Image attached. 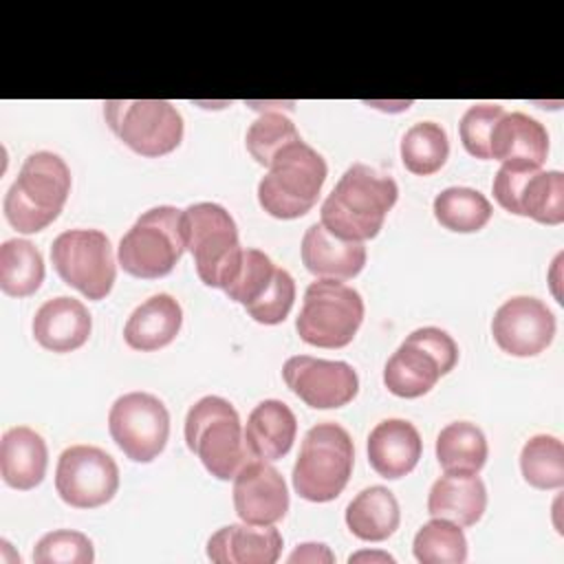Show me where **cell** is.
<instances>
[{"instance_id": "obj_21", "label": "cell", "mask_w": 564, "mask_h": 564, "mask_svg": "<svg viewBox=\"0 0 564 564\" xmlns=\"http://www.w3.org/2000/svg\"><path fill=\"white\" fill-rule=\"evenodd\" d=\"M368 463L388 480L408 476L423 452L419 430L405 419H386L377 423L368 436Z\"/></svg>"}, {"instance_id": "obj_28", "label": "cell", "mask_w": 564, "mask_h": 564, "mask_svg": "<svg viewBox=\"0 0 564 564\" xmlns=\"http://www.w3.org/2000/svg\"><path fill=\"white\" fill-rule=\"evenodd\" d=\"M487 454L482 430L469 421H454L436 436V458L443 471L478 474L487 463Z\"/></svg>"}, {"instance_id": "obj_14", "label": "cell", "mask_w": 564, "mask_h": 564, "mask_svg": "<svg viewBox=\"0 0 564 564\" xmlns=\"http://www.w3.org/2000/svg\"><path fill=\"white\" fill-rule=\"evenodd\" d=\"M55 489L75 509L101 507L119 489V467L101 447L70 445L57 458Z\"/></svg>"}, {"instance_id": "obj_18", "label": "cell", "mask_w": 564, "mask_h": 564, "mask_svg": "<svg viewBox=\"0 0 564 564\" xmlns=\"http://www.w3.org/2000/svg\"><path fill=\"white\" fill-rule=\"evenodd\" d=\"M282 535L273 524H227L209 535L207 557L216 564H273Z\"/></svg>"}, {"instance_id": "obj_33", "label": "cell", "mask_w": 564, "mask_h": 564, "mask_svg": "<svg viewBox=\"0 0 564 564\" xmlns=\"http://www.w3.org/2000/svg\"><path fill=\"white\" fill-rule=\"evenodd\" d=\"M412 553L421 564H463L467 560V538L463 527L432 518L416 531Z\"/></svg>"}, {"instance_id": "obj_3", "label": "cell", "mask_w": 564, "mask_h": 564, "mask_svg": "<svg viewBox=\"0 0 564 564\" xmlns=\"http://www.w3.org/2000/svg\"><path fill=\"white\" fill-rule=\"evenodd\" d=\"M326 174L322 154L302 139L293 141L271 159L269 172L258 183V203L273 218H300L317 203Z\"/></svg>"}, {"instance_id": "obj_24", "label": "cell", "mask_w": 564, "mask_h": 564, "mask_svg": "<svg viewBox=\"0 0 564 564\" xmlns=\"http://www.w3.org/2000/svg\"><path fill=\"white\" fill-rule=\"evenodd\" d=\"M297 434L293 410L280 399L260 401L245 425V443L251 458L278 460L289 454Z\"/></svg>"}, {"instance_id": "obj_6", "label": "cell", "mask_w": 564, "mask_h": 564, "mask_svg": "<svg viewBox=\"0 0 564 564\" xmlns=\"http://www.w3.org/2000/svg\"><path fill=\"white\" fill-rule=\"evenodd\" d=\"M183 251V209L159 205L143 212L123 234L117 260L132 278L159 280L176 267Z\"/></svg>"}, {"instance_id": "obj_39", "label": "cell", "mask_w": 564, "mask_h": 564, "mask_svg": "<svg viewBox=\"0 0 564 564\" xmlns=\"http://www.w3.org/2000/svg\"><path fill=\"white\" fill-rule=\"evenodd\" d=\"M289 562H335V555L328 551L326 544L306 542V544H300L289 555Z\"/></svg>"}, {"instance_id": "obj_5", "label": "cell", "mask_w": 564, "mask_h": 564, "mask_svg": "<svg viewBox=\"0 0 564 564\" xmlns=\"http://www.w3.org/2000/svg\"><path fill=\"white\" fill-rule=\"evenodd\" d=\"M355 447L350 434L337 423L313 425L293 465V489L308 502L335 500L350 480Z\"/></svg>"}, {"instance_id": "obj_34", "label": "cell", "mask_w": 564, "mask_h": 564, "mask_svg": "<svg viewBox=\"0 0 564 564\" xmlns=\"http://www.w3.org/2000/svg\"><path fill=\"white\" fill-rule=\"evenodd\" d=\"M275 271L278 267L271 262V258L264 251L242 247L238 262L234 264L231 273L223 284V291L229 295V300L247 308L256 300H260V295L269 289Z\"/></svg>"}, {"instance_id": "obj_38", "label": "cell", "mask_w": 564, "mask_h": 564, "mask_svg": "<svg viewBox=\"0 0 564 564\" xmlns=\"http://www.w3.org/2000/svg\"><path fill=\"white\" fill-rule=\"evenodd\" d=\"M293 300H295V282H293V278L286 269L278 267V271L273 275V282L260 295V300H256L251 306H247V313L258 324L275 326V324H282L286 319V315L291 313Z\"/></svg>"}, {"instance_id": "obj_1", "label": "cell", "mask_w": 564, "mask_h": 564, "mask_svg": "<svg viewBox=\"0 0 564 564\" xmlns=\"http://www.w3.org/2000/svg\"><path fill=\"white\" fill-rule=\"evenodd\" d=\"M397 198L399 187L392 176L352 163L322 203V225L344 240H370L381 231Z\"/></svg>"}, {"instance_id": "obj_8", "label": "cell", "mask_w": 564, "mask_h": 564, "mask_svg": "<svg viewBox=\"0 0 564 564\" xmlns=\"http://www.w3.org/2000/svg\"><path fill=\"white\" fill-rule=\"evenodd\" d=\"M361 322L364 300L359 291L339 280L317 278L304 291L295 330L311 346L344 348L352 341Z\"/></svg>"}, {"instance_id": "obj_10", "label": "cell", "mask_w": 564, "mask_h": 564, "mask_svg": "<svg viewBox=\"0 0 564 564\" xmlns=\"http://www.w3.org/2000/svg\"><path fill=\"white\" fill-rule=\"evenodd\" d=\"M104 115L119 141L148 159L170 154L183 139V117L163 99H110Z\"/></svg>"}, {"instance_id": "obj_16", "label": "cell", "mask_w": 564, "mask_h": 564, "mask_svg": "<svg viewBox=\"0 0 564 564\" xmlns=\"http://www.w3.org/2000/svg\"><path fill=\"white\" fill-rule=\"evenodd\" d=\"M491 335L502 352L535 357L555 337V315L542 300L516 295L498 306L491 319Z\"/></svg>"}, {"instance_id": "obj_36", "label": "cell", "mask_w": 564, "mask_h": 564, "mask_svg": "<svg viewBox=\"0 0 564 564\" xmlns=\"http://www.w3.org/2000/svg\"><path fill=\"white\" fill-rule=\"evenodd\" d=\"M95 549L88 535L73 529H57L42 535L33 549L35 564H90Z\"/></svg>"}, {"instance_id": "obj_22", "label": "cell", "mask_w": 564, "mask_h": 564, "mask_svg": "<svg viewBox=\"0 0 564 564\" xmlns=\"http://www.w3.org/2000/svg\"><path fill=\"white\" fill-rule=\"evenodd\" d=\"M487 509V489L478 474L445 471L430 487L427 513L458 527H474Z\"/></svg>"}, {"instance_id": "obj_9", "label": "cell", "mask_w": 564, "mask_h": 564, "mask_svg": "<svg viewBox=\"0 0 564 564\" xmlns=\"http://www.w3.org/2000/svg\"><path fill=\"white\" fill-rule=\"evenodd\" d=\"M183 234L198 278L207 286L223 289L242 251L231 214L218 203L189 205L183 209Z\"/></svg>"}, {"instance_id": "obj_2", "label": "cell", "mask_w": 564, "mask_h": 564, "mask_svg": "<svg viewBox=\"0 0 564 564\" xmlns=\"http://www.w3.org/2000/svg\"><path fill=\"white\" fill-rule=\"evenodd\" d=\"M68 194L70 170L64 159L46 150L33 152L4 194V218L20 234H37L59 216Z\"/></svg>"}, {"instance_id": "obj_17", "label": "cell", "mask_w": 564, "mask_h": 564, "mask_svg": "<svg viewBox=\"0 0 564 564\" xmlns=\"http://www.w3.org/2000/svg\"><path fill=\"white\" fill-rule=\"evenodd\" d=\"M234 509L242 522L275 524L289 511V489L269 460L251 458L234 476Z\"/></svg>"}, {"instance_id": "obj_13", "label": "cell", "mask_w": 564, "mask_h": 564, "mask_svg": "<svg viewBox=\"0 0 564 564\" xmlns=\"http://www.w3.org/2000/svg\"><path fill=\"white\" fill-rule=\"evenodd\" d=\"M108 432L130 460L152 463L165 449L170 412L150 392H128L110 405Z\"/></svg>"}, {"instance_id": "obj_15", "label": "cell", "mask_w": 564, "mask_h": 564, "mask_svg": "<svg viewBox=\"0 0 564 564\" xmlns=\"http://www.w3.org/2000/svg\"><path fill=\"white\" fill-rule=\"evenodd\" d=\"M286 388L315 410L348 405L359 392V377L346 361H330L311 355L289 357L282 366Z\"/></svg>"}, {"instance_id": "obj_32", "label": "cell", "mask_w": 564, "mask_h": 564, "mask_svg": "<svg viewBox=\"0 0 564 564\" xmlns=\"http://www.w3.org/2000/svg\"><path fill=\"white\" fill-rule=\"evenodd\" d=\"M520 471L535 489H560L564 485V445L557 436L535 434L520 452Z\"/></svg>"}, {"instance_id": "obj_35", "label": "cell", "mask_w": 564, "mask_h": 564, "mask_svg": "<svg viewBox=\"0 0 564 564\" xmlns=\"http://www.w3.org/2000/svg\"><path fill=\"white\" fill-rule=\"evenodd\" d=\"M300 141V132L295 123L282 112H264L260 115L247 130L245 145L247 152L256 159V163L269 167L271 159L289 143Z\"/></svg>"}, {"instance_id": "obj_25", "label": "cell", "mask_w": 564, "mask_h": 564, "mask_svg": "<svg viewBox=\"0 0 564 564\" xmlns=\"http://www.w3.org/2000/svg\"><path fill=\"white\" fill-rule=\"evenodd\" d=\"M181 304L167 293H156L130 313L123 326V339L132 350L152 352L172 344L181 330Z\"/></svg>"}, {"instance_id": "obj_40", "label": "cell", "mask_w": 564, "mask_h": 564, "mask_svg": "<svg viewBox=\"0 0 564 564\" xmlns=\"http://www.w3.org/2000/svg\"><path fill=\"white\" fill-rule=\"evenodd\" d=\"M359 560H379V562H394L392 555L388 553H370V551H361V553H355L348 557V562H359Z\"/></svg>"}, {"instance_id": "obj_12", "label": "cell", "mask_w": 564, "mask_h": 564, "mask_svg": "<svg viewBox=\"0 0 564 564\" xmlns=\"http://www.w3.org/2000/svg\"><path fill=\"white\" fill-rule=\"evenodd\" d=\"M51 260L64 284L84 297L104 300L115 284L117 264L108 236L99 229H68L51 245Z\"/></svg>"}, {"instance_id": "obj_7", "label": "cell", "mask_w": 564, "mask_h": 564, "mask_svg": "<svg viewBox=\"0 0 564 564\" xmlns=\"http://www.w3.org/2000/svg\"><path fill=\"white\" fill-rule=\"evenodd\" d=\"M458 346L449 333L436 326L412 330L383 368L386 388L401 399L427 394L436 381L454 370Z\"/></svg>"}, {"instance_id": "obj_30", "label": "cell", "mask_w": 564, "mask_h": 564, "mask_svg": "<svg viewBox=\"0 0 564 564\" xmlns=\"http://www.w3.org/2000/svg\"><path fill=\"white\" fill-rule=\"evenodd\" d=\"M491 203L471 187H447L434 198V218L449 231L474 234L491 218Z\"/></svg>"}, {"instance_id": "obj_29", "label": "cell", "mask_w": 564, "mask_h": 564, "mask_svg": "<svg viewBox=\"0 0 564 564\" xmlns=\"http://www.w3.org/2000/svg\"><path fill=\"white\" fill-rule=\"evenodd\" d=\"M44 282V260L40 249L24 240L11 238L0 245V289L11 297H29Z\"/></svg>"}, {"instance_id": "obj_37", "label": "cell", "mask_w": 564, "mask_h": 564, "mask_svg": "<svg viewBox=\"0 0 564 564\" xmlns=\"http://www.w3.org/2000/svg\"><path fill=\"white\" fill-rule=\"evenodd\" d=\"M502 115L505 108L500 104H474L465 110L458 123V134L467 154L482 161L489 159V137Z\"/></svg>"}, {"instance_id": "obj_27", "label": "cell", "mask_w": 564, "mask_h": 564, "mask_svg": "<svg viewBox=\"0 0 564 564\" xmlns=\"http://www.w3.org/2000/svg\"><path fill=\"white\" fill-rule=\"evenodd\" d=\"M401 522L394 494L383 485L361 489L346 507V524L350 533L364 542L388 540Z\"/></svg>"}, {"instance_id": "obj_20", "label": "cell", "mask_w": 564, "mask_h": 564, "mask_svg": "<svg viewBox=\"0 0 564 564\" xmlns=\"http://www.w3.org/2000/svg\"><path fill=\"white\" fill-rule=\"evenodd\" d=\"M300 251L306 271L324 280H352L366 264L364 242L337 238L322 223L304 231Z\"/></svg>"}, {"instance_id": "obj_11", "label": "cell", "mask_w": 564, "mask_h": 564, "mask_svg": "<svg viewBox=\"0 0 564 564\" xmlns=\"http://www.w3.org/2000/svg\"><path fill=\"white\" fill-rule=\"evenodd\" d=\"M494 198L516 216L542 225L564 223V174L522 161H505L491 183Z\"/></svg>"}, {"instance_id": "obj_19", "label": "cell", "mask_w": 564, "mask_h": 564, "mask_svg": "<svg viewBox=\"0 0 564 564\" xmlns=\"http://www.w3.org/2000/svg\"><path fill=\"white\" fill-rule=\"evenodd\" d=\"M93 330L88 308L68 295L46 300L33 317L35 341L51 352H70L82 348Z\"/></svg>"}, {"instance_id": "obj_4", "label": "cell", "mask_w": 564, "mask_h": 564, "mask_svg": "<svg viewBox=\"0 0 564 564\" xmlns=\"http://www.w3.org/2000/svg\"><path fill=\"white\" fill-rule=\"evenodd\" d=\"M185 443L218 480L234 478L251 460L236 408L216 394L198 399L187 410Z\"/></svg>"}, {"instance_id": "obj_26", "label": "cell", "mask_w": 564, "mask_h": 564, "mask_svg": "<svg viewBox=\"0 0 564 564\" xmlns=\"http://www.w3.org/2000/svg\"><path fill=\"white\" fill-rule=\"evenodd\" d=\"M549 156V132L546 128L524 115L505 112L489 137V159L498 161H522L542 167Z\"/></svg>"}, {"instance_id": "obj_31", "label": "cell", "mask_w": 564, "mask_h": 564, "mask_svg": "<svg viewBox=\"0 0 564 564\" xmlns=\"http://www.w3.org/2000/svg\"><path fill=\"white\" fill-rule=\"evenodd\" d=\"M449 156L447 132L441 123L419 121L401 139V161L408 172L430 176L438 172Z\"/></svg>"}, {"instance_id": "obj_23", "label": "cell", "mask_w": 564, "mask_h": 564, "mask_svg": "<svg viewBox=\"0 0 564 564\" xmlns=\"http://www.w3.org/2000/svg\"><path fill=\"white\" fill-rule=\"evenodd\" d=\"M46 465L48 449L44 438L35 430L26 425H15L2 434L0 474L9 487L18 491L35 489L46 476Z\"/></svg>"}]
</instances>
